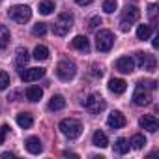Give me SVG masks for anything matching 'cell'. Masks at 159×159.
Segmentation results:
<instances>
[{
    "label": "cell",
    "instance_id": "obj_1",
    "mask_svg": "<svg viewBox=\"0 0 159 159\" xmlns=\"http://www.w3.org/2000/svg\"><path fill=\"white\" fill-rule=\"evenodd\" d=\"M58 127H60V133H62L64 137H67L69 140L81 137V133H83V124L79 122V120H75V118H66V120H62Z\"/></svg>",
    "mask_w": 159,
    "mask_h": 159
},
{
    "label": "cell",
    "instance_id": "obj_2",
    "mask_svg": "<svg viewBox=\"0 0 159 159\" xmlns=\"http://www.w3.org/2000/svg\"><path fill=\"white\" fill-rule=\"evenodd\" d=\"M140 17V10L137 6H125L122 11V19H120V28L124 32H127L131 28V25H135Z\"/></svg>",
    "mask_w": 159,
    "mask_h": 159
},
{
    "label": "cell",
    "instance_id": "obj_3",
    "mask_svg": "<svg viewBox=\"0 0 159 159\" xmlns=\"http://www.w3.org/2000/svg\"><path fill=\"white\" fill-rule=\"evenodd\" d=\"M71 26H73V15H71L69 11H64V13L58 15L56 23L52 25V32L62 38V36H66V34L71 30Z\"/></svg>",
    "mask_w": 159,
    "mask_h": 159
},
{
    "label": "cell",
    "instance_id": "obj_4",
    "mask_svg": "<svg viewBox=\"0 0 159 159\" xmlns=\"http://www.w3.org/2000/svg\"><path fill=\"white\" fill-rule=\"evenodd\" d=\"M8 15H10V19H13L15 23L25 25V23L30 21L32 10H30L28 6H25V4H17V6H11V8L8 10Z\"/></svg>",
    "mask_w": 159,
    "mask_h": 159
},
{
    "label": "cell",
    "instance_id": "obj_5",
    "mask_svg": "<svg viewBox=\"0 0 159 159\" xmlns=\"http://www.w3.org/2000/svg\"><path fill=\"white\" fill-rule=\"evenodd\" d=\"M114 45V34L111 30H99L96 34V47L101 52H109Z\"/></svg>",
    "mask_w": 159,
    "mask_h": 159
},
{
    "label": "cell",
    "instance_id": "obj_6",
    "mask_svg": "<svg viewBox=\"0 0 159 159\" xmlns=\"http://www.w3.org/2000/svg\"><path fill=\"white\" fill-rule=\"evenodd\" d=\"M83 105H84V109H86L90 114H99V112H103L105 107H107L105 99H103L101 96H98V94H90V96L83 101Z\"/></svg>",
    "mask_w": 159,
    "mask_h": 159
},
{
    "label": "cell",
    "instance_id": "obj_7",
    "mask_svg": "<svg viewBox=\"0 0 159 159\" xmlns=\"http://www.w3.org/2000/svg\"><path fill=\"white\" fill-rule=\"evenodd\" d=\"M56 75H58V79H62V81H71V79L77 75V66L73 62H69V60H62L56 66Z\"/></svg>",
    "mask_w": 159,
    "mask_h": 159
},
{
    "label": "cell",
    "instance_id": "obj_8",
    "mask_svg": "<svg viewBox=\"0 0 159 159\" xmlns=\"http://www.w3.org/2000/svg\"><path fill=\"white\" fill-rule=\"evenodd\" d=\"M150 88L144 84V81H140L139 84H137V88H135V92H133V103L135 105H139V107H144V105H148L150 103Z\"/></svg>",
    "mask_w": 159,
    "mask_h": 159
},
{
    "label": "cell",
    "instance_id": "obj_9",
    "mask_svg": "<svg viewBox=\"0 0 159 159\" xmlns=\"http://www.w3.org/2000/svg\"><path fill=\"white\" fill-rule=\"evenodd\" d=\"M135 60L137 64L142 67V69H148V71H155V56L153 54H148V52H135Z\"/></svg>",
    "mask_w": 159,
    "mask_h": 159
},
{
    "label": "cell",
    "instance_id": "obj_10",
    "mask_svg": "<svg viewBox=\"0 0 159 159\" xmlns=\"http://www.w3.org/2000/svg\"><path fill=\"white\" fill-rule=\"evenodd\" d=\"M43 75H45L43 67H28V69L21 71V81L23 83H34V81H39Z\"/></svg>",
    "mask_w": 159,
    "mask_h": 159
},
{
    "label": "cell",
    "instance_id": "obj_11",
    "mask_svg": "<svg viewBox=\"0 0 159 159\" xmlns=\"http://www.w3.org/2000/svg\"><path fill=\"white\" fill-rule=\"evenodd\" d=\"M125 124H127L125 116H124L122 112H118V111L111 112V114H109V118H107V125H109L111 129H120V127H124Z\"/></svg>",
    "mask_w": 159,
    "mask_h": 159
},
{
    "label": "cell",
    "instance_id": "obj_12",
    "mask_svg": "<svg viewBox=\"0 0 159 159\" xmlns=\"http://www.w3.org/2000/svg\"><path fill=\"white\" fill-rule=\"evenodd\" d=\"M139 124H140L142 129H146V131H150V133H155V131L159 129V122H157V118L152 116V114L142 116V118L139 120Z\"/></svg>",
    "mask_w": 159,
    "mask_h": 159
},
{
    "label": "cell",
    "instance_id": "obj_13",
    "mask_svg": "<svg viewBox=\"0 0 159 159\" xmlns=\"http://www.w3.org/2000/svg\"><path fill=\"white\" fill-rule=\"evenodd\" d=\"M116 69L120 73H131L135 69V60L131 56H122L116 60Z\"/></svg>",
    "mask_w": 159,
    "mask_h": 159
},
{
    "label": "cell",
    "instance_id": "obj_14",
    "mask_svg": "<svg viewBox=\"0 0 159 159\" xmlns=\"http://www.w3.org/2000/svg\"><path fill=\"white\" fill-rule=\"evenodd\" d=\"M71 47L77 51H83V52H90V41L86 36H75L71 39Z\"/></svg>",
    "mask_w": 159,
    "mask_h": 159
},
{
    "label": "cell",
    "instance_id": "obj_15",
    "mask_svg": "<svg viewBox=\"0 0 159 159\" xmlns=\"http://www.w3.org/2000/svg\"><path fill=\"white\" fill-rule=\"evenodd\" d=\"M25 148H26L32 155H38V153H41V150H43L41 140H39L38 137H28V139L25 140Z\"/></svg>",
    "mask_w": 159,
    "mask_h": 159
},
{
    "label": "cell",
    "instance_id": "obj_16",
    "mask_svg": "<svg viewBox=\"0 0 159 159\" xmlns=\"http://www.w3.org/2000/svg\"><path fill=\"white\" fill-rule=\"evenodd\" d=\"M125 88H127V84H125L124 79H111V81H109V90H111L112 94H116V96L124 94Z\"/></svg>",
    "mask_w": 159,
    "mask_h": 159
},
{
    "label": "cell",
    "instance_id": "obj_17",
    "mask_svg": "<svg viewBox=\"0 0 159 159\" xmlns=\"http://www.w3.org/2000/svg\"><path fill=\"white\" fill-rule=\"evenodd\" d=\"M92 144L94 146H98V148H107L109 146V139H107V135L103 133V131H94V135H92Z\"/></svg>",
    "mask_w": 159,
    "mask_h": 159
},
{
    "label": "cell",
    "instance_id": "obj_18",
    "mask_svg": "<svg viewBox=\"0 0 159 159\" xmlns=\"http://www.w3.org/2000/svg\"><path fill=\"white\" fill-rule=\"evenodd\" d=\"M28 60H30L28 51H26L25 47H19V49L15 51V64H17L19 67H23V66H26V64H28Z\"/></svg>",
    "mask_w": 159,
    "mask_h": 159
},
{
    "label": "cell",
    "instance_id": "obj_19",
    "mask_svg": "<svg viewBox=\"0 0 159 159\" xmlns=\"http://www.w3.org/2000/svg\"><path fill=\"white\" fill-rule=\"evenodd\" d=\"M49 111H62L64 107H66V99H64V96H60V94H56V96H52L51 99H49Z\"/></svg>",
    "mask_w": 159,
    "mask_h": 159
},
{
    "label": "cell",
    "instance_id": "obj_20",
    "mask_svg": "<svg viewBox=\"0 0 159 159\" xmlns=\"http://www.w3.org/2000/svg\"><path fill=\"white\" fill-rule=\"evenodd\" d=\"M41 98H43V90H41L39 86H28V88H26V99H28V101L36 103V101H39Z\"/></svg>",
    "mask_w": 159,
    "mask_h": 159
},
{
    "label": "cell",
    "instance_id": "obj_21",
    "mask_svg": "<svg viewBox=\"0 0 159 159\" xmlns=\"http://www.w3.org/2000/svg\"><path fill=\"white\" fill-rule=\"evenodd\" d=\"M17 124H19V127H23V129H28V127H32V124H34V118H32L28 112H21V114H17Z\"/></svg>",
    "mask_w": 159,
    "mask_h": 159
},
{
    "label": "cell",
    "instance_id": "obj_22",
    "mask_svg": "<svg viewBox=\"0 0 159 159\" xmlns=\"http://www.w3.org/2000/svg\"><path fill=\"white\" fill-rule=\"evenodd\" d=\"M152 36V26L150 25H139V28H137V38L140 39V41H144V39H148Z\"/></svg>",
    "mask_w": 159,
    "mask_h": 159
},
{
    "label": "cell",
    "instance_id": "obj_23",
    "mask_svg": "<svg viewBox=\"0 0 159 159\" xmlns=\"http://www.w3.org/2000/svg\"><path fill=\"white\" fill-rule=\"evenodd\" d=\"M114 152L120 153V155L127 153V152H129V142H127L125 139H118V140L114 142Z\"/></svg>",
    "mask_w": 159,
    "mask_h": 159
},
{
    "label": "cell",
    "instance_id": "obj_24",
    "mask_svg": "<svg viewBox=\"0 0 159 159\" xmlns=\"http://www.w3.org/2000/svg\"><path fill=\"white\" fill-rule=\"evenodd\" d=\"M36 60H47L49 58V49L45 47V45H38L36 49H34V54H32Z\"/></svg>",
    "mask_w": 159,
    "mask_h": 159
},
{
    "label": "cell",
    "instance_id": "obj_25",
    "mask_svg": "<svg viewBox=\"0 0 159 159\" xmlns=\"http://www.w3.org/2000/svg\"><path fill=\"white\" fill-rule=\"evenodd\" d=\"M39 13L41 15H51L52 11H54V4L52 2H49V0H45V2H39Z\"/></svg>",
    "mask_w": 159,
    "mask_h": 159
},
{
    "label": "cell",
    "instance_id": "obj_26",
    "mask_svg": "<svg viewBox=\"0 0 159 159\" xmlns=\"http://www.w3.org/2000/svg\"><path fill=\"white\" fill-rule=\"evenodd\" d=\"M10 43V30L0 25V49H4Z\"/></svg>",
    "mask_w": 159,
    "mask_h": 159
},
{
    "label": "cell",
    "instance_id": "obj_27",
    "mask_svg": "<svg viewBox=\"0 0 159 159\" xmlns=\"http://www.w3.org/2000/svg\"><path fill=\"white\" fill-rule=\"evenodd\" d=\"M129 144H131V146H133L135 150H140V148H142V146L146 144V139H144L142 135H133V137H131V142H129Z\"/></svg>",
    "mask_w": 159,
    "mask_h": 159
},
{
    "label": "cell",
    "instance_id": "obj_28",
    "mask_svg": "<svg viewBox=\"0 0 159 159\" xmlns=\"http://www.w3.org/2000/svg\"><path fill=\"white\" fill-rule=\"evenodd\" d=\"M32 34H34V36H45V34H47V25H45V23H38V25H34Z\"/></svg>",
    "mask_w": 159,
    "mask_h": 159
},
{
    "label": "cell",
    "instance_id": "obj_29",
    "mask_svg": "<svg viewBox=\"0 0 159 159\" xmlns=\"http://www.w3.org/2000/svg\"><path fill=\"white\" fill-rule=\"evenodd\" d=\"M10 86V75L6 71H0V90H6Z\"/></svg>",
    "mask_w": 159,
    "mask_h": 159
},
{
    "label": "cell",
    "instance_id": "obj_30",
    "mask_svg": "<svg viewBox=\"0 0 159 159\" xmlns=\"http://www.w3.org/2000/svg\"><path fill=\"white\" fill-rule=\"evenodd\" d=\"M103 10H105V13H114L116 2H114V0H105V2H103Z\"/></svg>",
    "mask_w": 159,
    "mask_h": 159
},
{
    "label": "cell",
    "instance_id": "obj_31",
    "mask_svg": "<svg viewBox=\"0 0 159 159\" xmlns=\"http://www.w3.org/2000/svg\"><path fill=\"white\" fill-rule=\"evenodd\" d=\"M8 133H10V125H8V124H4L2 127H0V144H2V142L6 140Z\"/></svg>",
    "mask_w": 159,
    "mask_h": 159
},
{
    "label": "cell",
    "instance_id": "obj_32",
    "mask_svg": "<svg viewBox=\"0 0 159 159\" xmlns=\"http://www.w3.org/2000/svg\"><path fill=\"white\" fill-rule=\"evenodd\" d=\"M98 25H101V19L99 17H92L90 21H88V26L94 30V28H98Z\"/></svg>",
    "mask_w": 159,
    "mask_h": 159
},
{
    "label": "cell",
    "instance_id": "obj_33",
    "mask_svg": "<svg viewBox=\"0 0 159 159\" xmlns=\"http://www.w3.org/2000/svg\"><path fill=\"white\" fill-rule=\"evenodd\" d=\"M155 10H157V6H155V4H152V6H150V11H148L152 21H155Z\"/></svg>",
    "mask_w": 159,
    "mask_h": 159
},
{
    "label": "cell",
    "instance_id": "obj_34",
    "mask_svg": "<svg viewBox=\"0 0 159 159\" xmlns=\"http://www.w3.org/2000/svg\"><path fill=\"white\" fill-rule=\"evenodd\" d=\"M92 75H94V77H101V75H103V71H101V67H98V66H94V67H92Z\"/></svg>",
    "mask_w": 159,
    "mask_h": 159
},
{
    "label": "cell",
    "instance_id": "obj_35",
    "mask_svg": "<svg viewBox=\"0 0 159 159\" xmlns=\"http://www.w3.org/2000/svg\"><path fill=\"white\" fill-rule=\"evenodd\" d=\"M92 2H94V0H75V4H79V6H88Z\"/></svg>",
    "mask_w": 159,
    "mask_h": 159
},
{
    "label": "cell",
    "instance_id": "obj_36",
    "mask_svg": "<svg viewBox=\"0 0 159 159\" xmlns=\"http://www.w3.org/2000/svg\"><path fill=\"white\" fill-rule=\"evenodd\" d=\"M144 84H146L150 90H155V88H157V83H155V81H148V83H144Z\"/></svg>",
    "mask_w": 159,
    "mask_h": 159
},
{
    "label": "cell",
    "instance_id": "obj_37",
    "mask_svg": "<svg viewBox=\"0 0 159 159\" xmlns=\"http://www.w3.org/2000/svg\"><path fill=\"white\" fill-rule=\"evenodd\" d=\"M0 157H15V153H11V152H4V153H0Z\"/></svg>",
    "mask_w": 159,
    "mask_h": 159
},
{
    "label": "cell",
    "instance_id": "obj_38",
    "mask_svg": "<svg viewBox=\"0 0 159 159\" xmlns=\"http://www.w3.org/2000/svg\"><path fill=\"white\" fill-rule=\"evenodd\" d=\"M64 155L66 157H77V153H73V152H64Z\"/></svg>",
    "mask_w": 159,
    "mask_h": 159
}]
</instances>
